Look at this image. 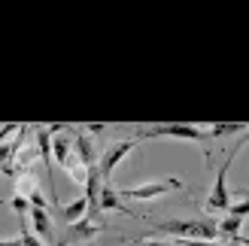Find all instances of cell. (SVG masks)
<instances>
[{
	"label": "cell",
	"mask_w": 249,
	"mask_h": 246,
	"mask_svg": "<svg viewBox=\"0 0 249 246\" xmlns=\"http://www.w3.org/2000/svg\"><path fill=\"white\" fill-rule=\"evenodd\" d=\"M237 131H249L243 122H213L207 131L210 140H219V137H228V134H237Z\"/></svg>",
	"instance_id": "cell-10"
},
{
	"label": "cell",
	"mask_w": 249,
	"mask_h": 246,
	"mask_svg": "<svg viewBox=\"0 0 249 246\" xmlns=\"http://www.w3.org/2000/svg\"><path fill=\"white\" fill-rule=\"evenodd\" d=\"M137 246H177V243H167V240H143V243H137Z\"/></svg>",
	"instance_id": "cell-15"
},
{
	"label": "cell",
	"mask_w": 249,
	"mask_h": 246,
	"mask_svg": "<svg viewBox=\"0 0 249 246\" xmlns=\"http://www.w3.org/2000/svg\"><path fill=\"white\" fill-rule=\"evenodd\" d=\"M61 216H64V222H67V225H73V222H79V219L89 216V201H85V194H82V198H73L70 204H64Z\"/></svg>",
	"instance_id": "cell-9"
},
{
	"label": "cell",
	"mask_w": 249,
	"mask_h": 246,
	"mask_svg": "<svg viewBox=\"0 0 249 246\" xmlns=\"http://www.w3.org/2000/svg\"><path fill=\"white\" fill-rule=\"evenodd\" d=\"M97 207H101V213H124V216H140L137 210H131L128 204H124V198L109 186V182H104L101 186V201H97ZM143 219V216H140Z\"/></svg>",
	"instance_id": "cell-7"
},
{
	"label": "cell",
	"mask_w": 249,
	"mask_h": 246,
	"mask_svg": "<svg viewBox=\"0 0 249 246\" xmlns=\"http://www.w3.org/2000/svg\"><path fill=\"white\" fill-rule=\"evenodd\" d=\"M158 231L170 234L173 240H219V228L213 219H164V222H158Z\"/></svg>",
	"instance_id": "cell-2"
},
{
	"label": "cell",
	"mask_w": 249,
	"mask_h": 246,
	"mask_svg": "<svg viewBox=\"0 0 249 246\" xmlns=\"http://www.w3.org/2000/svg\"><path fill=\"white\" fill-rule=\"evenodd\" d=\"M0 246H24L18 237H12V240H0Z\"/></svg>",
	"instance_id": "cell-16"
},
{
	"label": "cell",
	"mask_w": 249,
	"mask_h": 246,
	"mask_svg": "<svg viewBox=\"0 0 249 246\" xmlns=\"http://www.w3.org/2000/svg\"><path fill=\"white\" fill-rule=\"evenodd\" d=\"M228 216H237V219H243V222H246V219H249V198H243L240 204H231L228 207Z\"/></svg>",
	"instance_id": "cell-12"
},
{
	"label": "cell",
	"mask_w": 249,
	"mask_h": 246,
	"mask_svg": "<svg viewBox=\"0 0 249 246\" xmlns=\"http://www.w3.org/2000/svg\"><path fill=\"white\" fill-rule=\"evenodd\" d=\"M185 189V182L179 176H164V179H146L140 186H124L119 194L124 201H155V198H164L170 192H179Z\"/></svg>",
	"instance_id": "cell-3"
},
{
	"label": "cell",
	"mask_w": 249,
	"mask_h": 246,
	"mask_svg": "<svg viewBox=\"0 0 249 246\" xmlns=\"http://www.w3.org/2000/svg\"><path fill=\"white\" fill-rule=\"evenodd\" d=\"M109 125H104V122H101V125H97V122H91V125H82L79 131H85V134H91V137H101V134L107 131Z\"/></svg>",
	"instance_id": "cell-14"
},
{
	"label": "cell",
	"mask_w": 249,
	"mask_h": 246,
	"mask_svg": "<svg viewBox=\"0 0 249 246\" xmlns=\"http://www.w3.org/2000/svg\"><path fill=\"white\" fill-rule=\"evenodd\" d=\"M158 137H173V140H189V143H207V131L197 125H185V122H167V125H152V128H140L137 140H158Z\"/></svg>",
	"instance_id": "cell-4"
},
{
	"label": "cell",
	"mask_w": 249,
	"mask_h": 246,
	"mask_svg": "<svg viewBox=\"0 0 249 246\" xmlns=\"http://www.w3.org/2000/svg\"><path fill=\"white\" fill-rule=\"evenodd\" d=\"M18 240H21L24 246H46V243H43L40 237H36V234H34L31 228H24V231H18Z\"/></svg>",
	"instance_id": "cell-13"
},
{
	"label": "cell",
	"mask_w": 249,
	"mask_h": 246,
	"mask_svg": "<svg viewBox=\"0 0 249 246\" xmlns=\"http://www.w3.org/2000/svg\"><path fill=\"white\" fill-rule=\"evenodd\" d=\"M249 143V131H246V137L234 146L231 152H225V161H222V167L216 170V179H213V189H210L207 194V201H204V210L207 213H219V216H225L228 213V207H231V189H228V170L234 164V155H237L243 146Z\"/></svg>",
	"instance_id": "cell-1"
},
{
	"label": "cell",
	"mask_w": 249,
	"mask_h": 246,
	"mask_svg": "<svg viewBox=\"0 0 249 246\" xmlns=\"http://www.w3.org/2000/svg\"><path fill=\"white\" fill-rule=\"evenodd\" d=\"M31 231L36 237H40L43 243L52 237V231H55V225H52V216H49V210H40V207H31Z\"/></svg>",
	"instance_id": "cell-8"
},
{
	"label": "cell",
	"mask_w": 249,
	"mask_h": 246,
	"mask_svg": "<svg viewBox=\"0 0 249 246\" xmlns=\"http://www.w3.org/2000/svg\"><path fill=\"white\" fill-rule=\"evenodd\" d=\"M107 225H101V222H94V219H79V222H73V225H67L64 231H61V237L55 240V246H79V243H91L97 234H101Z\"/></svg>",
	"instance_id": "cell-5"
},
{
	"label": "cell",
	"mask_w": 249,
	"mask_h": 246,
	"mask_svg": "<svg viewBox=\"0 0 249 246\" xmlns=\"http://www.w3.org/2000/svg\"><path fill=\"white\" fill-rule=\"evenodd\" d=\"M140 143L137 137H128V140H116V143H109L107 149L97 155V170H101V176L104 179H109L113 176V170H116V164H122L124 158H128V152L134 149V146Z\"/></svg>",
	"instance_id": "cell-6"
},
{
	"label": "cell",
	"mask_w": 249,
	"mask_h": 246,
	"mask_svg": "<svg viewBox=\"0 0 249 246\" xmlns=\"http://www.w3.org/2000/svg\"><path fill=\"white\" fill-rule=\"evenodd\" d=\"M9 207H12V213H16V219H18V231H24V228H28L31 201H28V198H21V194H12V198H9Z\"/></svg>",
	"instance_id": "cell-11"
}]
</instances>
